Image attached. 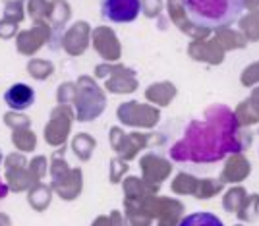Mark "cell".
Here are the masks:
<instances>
[{"mask_svg":"<svg viewBox=\"0 0 259 226\" xmlns=\"http://www.w3.org/2000/svg\"><path fill=\"white\" fill-rule=\"evenodd\" d=\"M188 20L205 29L228 27L246 10V0H182Z\"/></svg>","mask_w":259,"mask_h":226,"instance_id":"cell-1","label":"cell"},{"mask_svg":"<svg viewBox=\"0 0 259 226\" xmlns=\"http://www.w3.org/2000/svg\"><path fill=\"white\" fill-rule=\"evenodd\" d=\"M4 103L12 110H27L35 103V91L25 83H14L4 93Z\"/></svg>","mask_w":259,"mask_h":226,"instance_id":"cell-3","label":"cell"},{"mask_svg":"<svg viewBox=\"0 0 259 226\" xmlns=\"http://www.w3.org/2000/svg\"><path fill=\"white\" fill-rule=\"evenodd\" d=\"M141 12V0H103L101 14L107 22L130 23L136 22Z\"/></svg>","mask_w":259,"mask_h":226,"instance_id":"cell-2","label":"cell"},{"mask_svg":"<svg viewBox=\"0 0 259 226\" xmlns=\"http://www.w3.org/2000/svg\"><path fill=\"white\" fill-rule=\"evenodd\" d=\"M178 226H225L223 220L215 216L213 213H192V215L184 216Z\"/></svg>","mask_w":259,"mask_h":226,"instance_id":"cell-4","label":"cell"}]
</instances>
